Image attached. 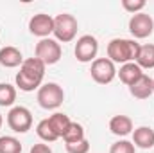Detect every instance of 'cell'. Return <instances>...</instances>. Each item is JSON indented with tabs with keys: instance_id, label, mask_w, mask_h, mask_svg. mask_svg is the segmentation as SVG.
Here are the masks:
<instances>
[{
	"instance_id": "9a60e30c",
	"label": "cell",
	"mask_w": 154,
	"mask_h": 153,
	"mask_svg": "<svg viewBox=\"0 0 154 153\" xmlns=\"http://www.w3.org/2000/svg\"><path fill=\"white\" fill-rule=\"evenodd\" d=\"M116 76L120 77V81H122L124 85L131 86L134 81H138L140 77L143 76V70H142L134 61H131V63L122 65V67H120V70H116Z\"/></svg>"
},
{
	"instance_id": "ba28073f",
	"label": "cell",
	"mask_w": 154,
	"mask_h": 153,
	"mask_svg": "<svg viewBox=\"0 0 154 153\" xmlns=\"http://www.w3.org/2000/svg\"><path fill=\"white\" fill-rule=\"evenodd\" d=\"M154 31V20L147 13H136L129 20V33L133 34L134 40L149 38Z\"/></svg>"
},
{
	"instance_id": "3957f363",
	"label": "cell",
	"mask_w": 154,
	"mask_h": 153,
	"mask_svg": "<svg viewBox=\"0 0 154 153\" xmlns=\"http://www.w3.org/2000/svg\"><path fill=\"white\" fill-rule=\"evenodd\" d=\"M65 101V90L57 83H43L38 88V105L45 110H56Z\"/></svg>"
},
{
	"instance_id": "484cf974",
	"label": "cell",
	"mask_w": 154,
	"mask_h": 153,
	"mask_svg": "<svg viewBox=\"0 0 154 153\" xmlns=\"http://www.w3.org/2000/svg\"><path fill=\"white\" fill-rule=\"evenodd\" d=\"M2 122H4V117H2V114H0V128H2Z\"/></svg>"
},
{
	"instance_id": "6da1fadb",
	"label": "cell",
	"mask_w": 154,
	"mask_h": 153,
	"mask_svg": "<svg viewBox=\"0 0 154 153\" xmlns=\"http://www.w3.org/2000/svg\"><path fill=\"white\" fill-rule=\"evenodd\" d=\"M45 69H47V65L41 60H38V58H27V60H23V63L20 67V72L14 77L16 86L20 90H23V92H32V90L39 88L43 85Z\"/></svg>"
},
{
	"instance_id": "44dd1931",
	"label": "cell",
	"mask_w": 154,
	"mask_h": 153,
	"mask_svg": "<svg viewBox=\"0 0 154 153\" xmlns=\"http://www.w3.org/2000/svg\"><path fill=\"white\" fill-rule=\"evenodd\" d=\"M16 101V88L9 83H0V106H11Z\"/></svg>"
},
{
	"instance_id": "603a6c76",
	"label": "cell",
	"mask_w": 154,
	"mask_h": 153,
	"mask_svg": "<svg viewBox=\"0 0 154 153\" xmlns=\"http://www.w3.org/2000/svg\"><path fill=\"white\" fill-rule=\"evenodd\" d=\"M145 0H122V7L131 13V15H136V13H143V7H145Z\"/></svg>"
},
{
	"instance_id": "52a82bcc",
	"label": "cell",
	"mask_w": 154,
	"mask_h": 153,
	"mask_svg": "<svg viewBox=\"0 0 154 153\" xmlns=\"http://www.w3.org/2000/svg\"><path fill=\"white\" fill-rule=\"evenodd\" d=\"M91 77L95 83L99 85H108L116 77V69L115 63L109 58H97L95 61H91Z\"/></svg>"
},
{
	"instance_id": "4316f807",
	"label": "cell",
	"mask_w": 154,
	"mask_h": 153,
	"mask_svg": "<svg viewBox=\"0 0 154 153\" xmlns=\"http://www.w3.org/2000/svg\"><path fill=\"white\" fill-rule=\"evenodd\" d=\"M152 88H154V79H152Z\"/></svg>"
},
{
	"instance_id": "ffe728a7",
	"label": "cell",
	"mask_w": 154,
	"mask_h": 153,
	"mask_svg": "<svg viewBox=\"0 0 154 153\" xmlns=\"http://www.w3.org/2000/svg\"><path fill=\"white\" fill-rule=\"evenodd\" d=\"M0 153H22V144L13 135L0 137Z\"/></svg>"
},
{
	"instance_id": "cb8c5ba5",
	"label": "cell",
	"mask_w": 154,
	"mask_h": 153,
	"mask_svg": "<svg viewBox=\"0 0 154 153\" xmlns=\"http://www.w3.org/2000/svg\"><path fill=\"white\" fill-rule=\"evenodd\" d=\"M66 151L68 153H88L90 151V142L86 139L77 141V142H70V144H66Z\"/></svg>"
},
{
	"instance_id": "8992f818",
	"label": "cell",
	"mask_w": 154,
	"mask_h": 153,
	"mask_svg": "<svg viewBox=\"0 0 154 153\" xmlns=\"http://www.w3.org/2000/svg\"><path fill=\"white\" fill-rule=\"evenodd\" d=\"M7 124L14 133H27L32 128V114L25 106H13L7 114Z\"/></svg>"
},
{
	"instance_id": "e0dca14e",
	"label": "cell",
	"mask_w": 154,
	"mask_h": 153,
	"mask_svg": "<svg viewBox=\"0 0 154 153\" xmlns=\"http://www.w3.org/2000/svg\"><path fill=\"white\" fill-rule=\"evenodd\" d=\"M48 122H50V126L54 128V132H56V135L61 139L63 135H65V132L68 130V126H70V117L66 114H63V112H56V114H52L48 117Z\"/></svg>"
},
{
	"instance_id": "30bf717a",
	"label": "cell",
	"mask_w": 154,
	"mask_h": 153,
	"mask_svg": "<svg viewBox=\"0 0 154 153\" xmlns=\"http://www.w3.org/2000/svg\"><path fill=\"white\" fill-rule=\"evenodd\" d=\"M29 31L38 38H48L54 33V18L50 15L38 13L29 20Z\"/></svg>"
},
{
	"instance_id": "7a4b0ae2",
	"label": "cell",
	"mask_w": 154,
	"mask_h": 153,
	"mask_svg": "<svg viewBox=\"0 0 154 153\" xmlns=\"http://www.w3.org/2000/svg\"><path fill=\"white\" fill-rule=\"evenodd\" d=\"M140 50V43L131 38H113L108 43V58L113 63H131L136 60Z\"/></svg>"
},
{
	"instance_id": "d4e9b609",
	"label": "cell",
	"mask_w": 154,
	"mask_h": 153,
	"mask_svg": "<svg viewBox=\"0 0 154 153\" xmlns=\"http://www.w3.org/2000/svg\"><path fill=\"white\" fill-rule=\"evenodd\" d=\"M31 153H52L50 146L48 144H43V142H38L31 148Z\"/></svg>"
},
{
	"instance_id": "9c48e42d",
	"label": "cell",
	"mask_w": 154,
	"mask_h": 153,
	"mask_svg": "<svg viewBox=\"0 0 154 153\" xmlns=\"http://www.w3.org/2000/svg\"><path fill=\"white\" fill-rule=\"evenodd\" d=\"M75 58L81 63H90L97 60V52H99V41L91 34H84L77 40L75 43Z\"/></svg>"
},
{
	"instance_id": "4fadbf2b",
	"label": "cell",
	"mask_w": 154,
	"mask_h": 153,
	"mask_svg": "<svg viewBox=\"0 0 154 153\" xmlns=\"http://www.w3.org/2000/svg\"><path fill=\"white\" fill-rule=\"evenodd\" d=\"M129 92H131V96L136 97V99H147V97H151L154 94L152 77H149V76L143 74L138 81H134V83L129 86Z\"/></svg>"
},
{
	"instance_id": "7c38bea8",
	"label": "cell",
	"mask_w": 154,
	"mask_h": 153,
	"mask_svg": "<svg viewBox=\"0 0 154 153\" xmlns=\"http://www.w3.org/2000/svg\"><path fill=\"white\" fill-rule=\"evenodd\" d=\"M133 144L134 148L151 150L154 146V130L149 126H138L133 130Z\"/></svg>"
},
{
	"instance_id": "2e32d148",
	"label": "cell",
	"mask_w": 154,
	"mask_h": 153,
	"mask_svg": "<svg viewBox=\"0 0 154 153\" xmlns=\"http://www.w3.org/2000/svg\"><path fill=\"white\" fill-rule=\"evenodd\" d=\"M134 63L142 70L143 69H154V43L140 45V50H138V56H136Z\"/></svg>"
},
{
	"instance_id": "d6986e66",
	"label": "cell",
	"mask_w": 154,
	"mask_h": 153,
	"mask_svg": "<svg viewBox=\"0 0 154 153\" xmlns=\"http://www.w3.org/2000/svg\"><path fill=\"white\" fill-rule=\"evenodd\" d=\"M82 139H86L84 137V128H82V124H79V122H70V126H68V130L65 132V135H63V141L66 142V144H70V142H77V141H82Z\"/></svg>"
},
{
	"instance_id": "5bb4252c",
	"label": "cell",
	"mask_w": 154,
	"mask_h": 153,
	"mask_svg": "<svg viewBox=\"0 0 154 153\" xmlns=\"http://www.w3.org/2000/svg\"><path fill=\"white\" fill-rule=\"evenodd\" d=\"M109 132L118 137H125L133 132V121L127 115H113L109 119Z\"/></svg>"
},
{
	"instance_id": "277c9868",
	"label": "cell",
	"mask_w": 154,
	"mask_h": 153,
	"mask_svg": "<svg viewBox=\"0 0 154 153\" xmlns=\"http://www.w3.org/2000/svg\"><path fill=\"white\" fill-rule=\"evenodd\" d=\"M77 29H79V24H77L75 16L70 13H61L54 18V33L52 34L61 43H70L77 36Z\"/></svg>"
},
{
	"instance_id": "ac0fdd59",
	"label": "cell",
	"mask_w": 154,
	"mask_h": 153,
	"mask_svg": "<svg viewBox=\"0 0 154 153\" xmlns=\"http://www.w3.org/2000/svg\"><path fill=\"white\" fill-rule=\"evenodd\" d=\"M36 133H38V137L43 141V142H54V141L59 139V137L56 135L54 128L50 126L48 119H41V121H39L38 126H36Z\"/></svg>"
},
{
	"instance_id": "7402d4cb",
	"label": "cell",
	"mask_w": 154,
	"mask_h": 153,
	"mask_svg": "<svg viewBox=\"0 0 154 153\" xmlns=\"http://www.w3.org/2000/svg\"><path fill=\"white\" fill-rule=\"evenodd\" d=\"M134 151H136L134 144L131 141H125V139L113 142L111 148H109V153H134Z\"/></svg>"
},
{
	"instance_id": "8fae6325",
	"label": "cell",
	"mask_w": 154,
	"mask_h": 153,
	"mask_svg": "<svg viewBox=\"0 0 154 153\" xmlns=\"http://www.w3.org/2000/svg\"><path fill=\"white\" fill-rule=\"evenodd\" d=\"M23 63V56L20 52V49L7 45L0 49V65L5 69H14V67H22Z\"/></svg>"
},
{
	"instance_id": "5b68a950",
	"label": "cell",
	"mask_w": 154,
	"mask_h": 153,
	"mask_svg": "<svg viewBox=\"0 0 154 153\" xmlns=\"http://www.w3.org/2000/svg\"><path fill=\"white\" fill-rule=\"evenodd\" d=\"M34 58L41 60L45 65H54L61 60V45L54 38H43L36 43Z\"/></svg>"
}]
</instances>
